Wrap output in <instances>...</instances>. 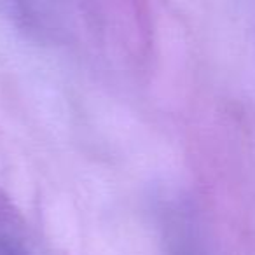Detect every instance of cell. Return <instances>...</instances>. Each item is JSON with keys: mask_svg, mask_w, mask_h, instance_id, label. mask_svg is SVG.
<instances>
[]
</instances>
